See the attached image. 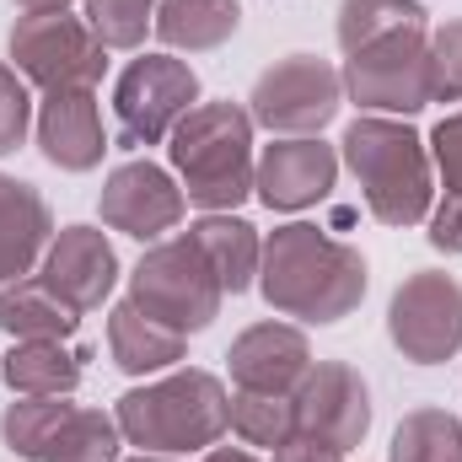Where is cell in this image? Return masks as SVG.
I'll list each match as a JSON object with an SVG mask.
<instances>
[{
  "instance_id": "6da1fadb",
  "label": "cell",
  "mask_w": 462,
  "mask_h": 462,
  "mask_svg": "<svg viewBox=\"0 0 462 462\" xmlns=\"http://www.w3.org/2000/svg\"><path fill=\"white\" fill-rule=\"evenodd\" d=\"M258 291L274 312L301 323H339L365 296V258L328 231L291 221L263 242Z\"/></svg>"
},
{
  "instance_id": "7a4b0ae2",
  "label": "cell",
  "mask_w": 462,
  "mask_h": 462,
  "mask_svg": "<svg viewBox=\"0 0 462 462\" xmlns=\"http://www.w3.org/2000/svg\"><path fill=\"white\" fill-rule=\"evenodd\" d=\"M124 441L167 457V452H205L226 436L231 398L210 371H172L162 382L129 387L114 403Z\"/></svg>"
},
{
  "instance_id": "3957f363",
  "label": "cell",
  "mask_w": 462,
  "mask_h": 462,
  "mask_svg": "<svg viewBox=\"0 0 462 462\" xmlns=\"http://www.w3.org/2000/svg\"><path fill=\"white\" fill-rule=\"evenodd\" d=\"M172 167L183 178V199L221 216L253 194V114L236 103H199L172 129Z\"/></svg>"
},
{
  "instance_id": "277c9868",
  "label": "cell",
  "mask_w": 462,
  "mask_h": 462,
  "mask_svg": "<svg viewBox=\"0 0 462 462\" xmlns=\"http://www.w3.org/2000/svg\"><path fill=\"white\" fill-rule=\"evenodd\" d=\"M345 162L382 226H420L430 216V151L398 118H355L345 129Z\"/></svg>"
},
{
  "instance_id": "5b68a950",
  "label": "cell",
  "mask_w": 462,
  "mask_h": 462,
  "mask_svg": "<svg viewBox=\"0 0 462 462\" xmlns=\"http://www.w3.org/2000/svg\"><path fill=\"white\" fill-rule=\"evenodd\" d=\"M221 296H226V291H221L216 269L205 263V253L194 247V236L156 242V247L134 263V274H129V301H134L145 318H156V323H167V328H178V334L210 328L216 312H221Z\"/></svg>"
},
{
  "instance_id": "8992f818",
  "label": "cell",
  "mask_w": 462,
  "mask_h": 462,
  "mask_svg": "<svg viewBox=\"0 0 462 462\" xmlns=\"http://www.w3.org/2000/svg\"><path fill=\"white\" fill-rule=\"evenodd\" d=\"M339 81L360 108L420 114L430 103V38H425V27H398V32L355 49Z\"/></svg>"
},
{
  "instance_id": "52a82bcc",
  "label": "cell",
  "mask_w": 462,
  "mask_h": 462,
  "mask_svg": "<svg viewBox=\"0 0 462 462\" xmlns=\"http://www.w3.org/2000/svg\"><path fill=\"white\" fill-rule=\"evenodd\" d=\"M189 108H199V76L172 54L134 60L114 87V114L124 145H162L183 124Z\"/></svg>"
},
{
  "instance_id": "ba28073f",
  "label": "cell",
  "mask_w": 462,
  "mask_h": 462,
  "mask_svg": "<svg viewBox=\"0 0 462 462\" xmlns=\"http://www.w3.org/2000/svg\"><path fill=\"white\" fill-rule=\"evenodd\" d=\"M11 60L16 70L43 87V92H70V87H97L103 81V43L81 16L65 11H38L11 27Z\"/></svg>"
},
{
  "instance_id": "9c48e42d",
  "label": "cell",
  "mask_w": 462,
  "mask_h": 462,
  "mask_svg": "<svg viewBox=\"0 0 462 462\" xmlns=\"http://www.w3.org/2000/svg\"><path fill=\"white\" fill-rule=\"evenodd\" d=\"M339 97H345V81L328 60L318 54H291L280 65H269L253 87V124L274 129V134H318L328 118L339 114Z\"/></svg>"
},
{
  "instance_id": "30bf717a",
  "label": "cell",
  "mask_w": 462,
  "mask_h": 462,
  "mask_svg": "<svg viewBox=\"0 0 462 462\" xmlns=\"http://www.w3.org/2000/svg\"><path fill=\"white\" fill-rule=\"evenodd\" d=\"M387 334L414 365H441L462 349V285L441 269H420L387 307Z\"/></svg>"
},
{
  "instance_id": "8fae6325",
  "label": "cell",
  "mask_w": 462,
  "mask_h": 462,
  "mask_svg": "<svg viewBox=\"0 0 462 462\" xmlns=\"http://www.w3.org/2000/svg\"><path fill=\"white\" fill-rule=\"evenodd\" d=\"M291 398H296V436H318L339 452H355L371 430V393L345 360H318Z\"/></svg>"
},
{
  "instance_id": "7c38bea8",
  "label": "cell",
  "mask_w": 462,
  "mask_h": 462,
  "mask_svg": "<svg viewBox=\"0 0 462 462\" xmlns=\"http://www.w3.org/2000/svg\"><path fill=\"white\" fill-rule=\"evenodd\" d=\"M38 280H43L76 318H81V312H97L103 296L114 291V280H118L114 242L97 226H65L49 242V253H43V263H38Z\"/></svg>"
},
{
  "instance_id": "4fadbf2b",
  "label": "cell",
  "mask_w": 462,
  "mask_h": 462,
  "mask_svg": "<svg viewBox=\"0 0 462 462\" xmlns=\"http://www.w3.org/2000/svg\"><path fill=\"white\" fill-rule=\"evenodd\" d=\"M103 221L124 236H162L183 221V189L156 162H124L103 183Z\"/></svg>"
},
{
  "instance_id": "5bb4252c",
  "label": "cell",
  "mask_w": 462,
  "mask_h": 462,
  "mask_svg": "<svg viewBox=\"0 0 462 462\" xmlns=\"http://www.w3.org/2000/svg\"><path fill=\"white\" fill-rule=\"evenodd\" d=\"M334 178H339V156H334V145H323L312 134L269 145L253 167V189L269 210H307V205L328 199Z\"/></svg>"
},
{
  "instance_id": "9a60e30c",
  "label": "cell",
  "mask_w": 462,
  "mask_h": 462,
  "mask_svg": "<svg viewBox=\"0 0 462 462\" xmlns=\"http://www.w3.org/2000/svg\"><path fill=\"white\" fill-rule=\"evenodd\" d=\"M231 382L242 393H296L301 376L312 371V349L301 339V328H285V323H258L247 328L226 355Z\"/></svg>"
},
{
  "instance_id": "2e32d148",
  "label": "cell",
  "mask_w": 462,
  "mask_h": 462,
  "mask_svg": "<svg viewBox=\"0 0 462 462\" xmlns=\"http://www.w3.org/2000/svg\"><path fill=\"white\" fill-rule=\"evenodd\" d=\"M38 145L54 167L65 172H87L103 162V114L92 87H70V92H49L43 114H38Z\"/></svg>"
},
{
  "instance_id": "e0dca14e",
  "label": "cell",
  "mask_w": 462,
  "mask_h": 462,
  "mask_svg": "<svg viewBox=\"0 0 462 462\" xmlns=\"http://www.w3.org/2000/svg\"><path fill=\"white\" fill-rule=\"evenodd\" d=\"M49 242H54L49 199L32 183L0 172V285L27 280L32 263L49 253Z\"/></svg>"
},
{
  "instance_id": "ac0fdd59",
  "label": "cell",
  "mask_w": 462,
  "mask_h": 462,
  "mask_svg": "<svg viewBox=\"0 0 462 462\" xmlns=\"http://www.w3.org/2000/svg\"><path fill=\"white\" fill-rule=\"evenodd\" d=\"M108 349H114V365L129 371V376H151V371H167L183 360L189 349V334L145 318L134 301H118L108 312Z\"/></svg>"
},
{
  "instance_id": "d6986e66",
  "label": "cell",
  "mask_w": 462,
  "mask_h": 462,
  "mask_svg": "<svg viewBox=\"0 0 462 462\" xmlns=\"http://www.w3.org/2000/svg\"><path fill=\"white\" fill-rule=\"evenodd\" d=\"M0 376L22 398H70L81 387V360L60 339H16V349L0 360Z\"/></svg>"
},
{
  "instance_id": "ffe728a7",
  "label": "cell",
  "mask_w": 462,
  "mask_h": 462,
  "mask_svg": "<svg viewBox=\"0 0 462 462\" xmlns=\"http://www.w3.org/2000/svg\"><path fill=\"white\" fill-rule=\"evenodd\" d=\"M242 22V5L236 0H156V38L167 49H189V54H205V49H221Z\"/></svg>"
},
{
  "instance_id": "44dd1931",
  "label": "cell",
  "mask_w": 462,
  "mask_h": 462,
  "mask_svg": "<svg viewBox=\"0 0 462 462\" xmlns=\"http://www.w3.org/2000/svg\"><path fill=\"white\" fill-rule=\"evenodd\" d=\"M194 236V247L205 253V263L216 269V280H221V291H247L253 280H258V258H263V247H258V231L247 226V221H236V216H205L199 226H189Z\"/></svg>"
},
{
  "instance_id": "7402d4cb",
  "label": "cell",
  "mask_w": 462,
  "mask_h": 462,
  "mask_svg": "<svg viewBox=\"0 0 462 462\" xmlns=\"http://www.w3.org/2000/svg\"><path fill=\"white\" fill-rule=\"evenodd\" d=\"M76 323H81V318H76L43 280L0 285V328H5L11 339H70Z\"/></svg>"
},
{
  "instance_id": "603a6c76",
  "label": "cell",
  "mask_w": 462,
  "mask_h": 462,
  "mask_svg": "<svg viewBox=\"0 0 462 462\" xmlns=\"http://www.w3.org/2000/svg\"><path fill=\"white\" fill-rule=\"evenodd\" d=\"M430 145H436V167H441V183H447V199L430 210V247L462 253V114L441 118Z\"/></svg>"
},
{
  "instance_id": "cb8c5ba5",
  "label": "cell",
  "mask_w": 462,
  "mask_h": 462,
  "mask_svg": "<svg viewBox=\"0 0 462 462\" xmlns=\"http://www.w3.org/2000/svg\"><path fill=\"white\" fill-rule=\"evenodd\" d=\"M387 462H462V420L447 409H414L393 430Z\"/></svg>"
},
{
  "instance_id": "d4e9b609",
  "label": "cell",
  "mask_w": 462,
  "mask_h": 462,
  "mask_svg": "<svg viewBox=\"0 0 462 462\" xmlns=\"http://www.w3.org/2000/svg\"><path fill=\"white\" fill-rule=\"evenodd\" d=\"M70 414H76V403H65V398H22L0 414V436L16 457L43 462V452L54 447V436Z\"/></svg>"
},
{
  "instance_id": "484cf974",
  "label": "cell",
  "mask_w": 462,
  "mask_h": 462,
  "mask_svg": "<svg viewBox=\"0 0 462 462\" xmlns=\"http://www.w3.org/2000/svg\"><path fill=\"white\" fill-rule=\"evenodd\" d=\"M231 430L247 447H285L296 436V398L285 393H242L231 398Z\"/></svg>"
},
{
  "instance_id": "4316f807",
  "label": "cell",
  "mask_w": 462,
  "mask_h": 462,
  "mask_svg": "<svg viewBox=\"0 0 462 462\" xmlns=\"http://www.w3.org/2000/svg\"><path fill=\"white\" fill-rule=\"evenodd\" d=\"M118 441H124V430H118L114 414H103V409H76V414L60 425V436H54V447L43 452V462H118Z\"/></svg>"
},
{
  "instance_id": "83f0119b",
  "label": "cell",
  "mask_w": 462,
  "mask_h": 462,
  "mask_svg": "<svg viewBox=\"0 0 462 462\" xmlns=\"http://www.w3.org/2000/svg\"><path fill=\"white\" fill-rule=\"evenodd\" d=\"M398 27H425L420 0H345L339 5V43H345V54L398 32Z\"/></svg>"
},
{
  "instance_id": "f1b7e54d",
  "label": "cell",
  "mask_w": 462,
  "mask_h": 462,
  "mask_svg": "<svg viewBox=\"0 0 462 462\" xmlns=\"http://www.w3.org/2000/svg\"><path fill=\"white\" fill-rule=\"evenodd\" d=\"M151 11H156V0H87L81 22L92 27V38L103 49H134L145 38V27L156 22Z\"/></svg>"
},
{
  "instance_id": "f546056e",
  "label": "cell",
  "mask_w": 462,
  "mask_h": 462,
  "mask_svg": "<svg viewBox=\"0 0 462 462\" xmlns=\"http://www.w3.org/2000/svg\"><path fill=\"white\" fill-rule=\"evenodd\" d=\"M430 103H462V22L430 32Z\"/></svg>"
},
{
  "instance_id": "4dcf8cb0",
  "label": "cell",
  "mask_w": 462,
  "mask_h": 462,
  "mask_svg": "<svg viewBox=\"0 0 462 462\" xmlns=\"http://www.w3.org/2000/svg\"><path fill=\"white\" fill-rule=\"evenodd\" d=\"M27 129H32V97L22 87V76L11 65H0V156L16 151L27 140Z\"/></svg>"
},
{
  "instance_id": "1f68e13d",
  "label": "cell",
  "mask_w": 462,
  "mask_h": 462,
  "mask_svg": "<svg viewBox=\"0 0 462 462\" xmlns=\"http://www.w3.org/2000/svg\"><path fill=\"white\" fill-rule=\"evenodd\" d=\"M274 462H345V452L318 436H291L285 447H274Z\"/></svg>"
},
{
  "instance_id": "d6a6232c",
  "label": "cell",
  "mask_w": 462,
  "mask_h": 462,
  "mask_svg": "<svg viewBox=\"0 0 462 462\" xmlns=\"http://www.w3.org/2000/svg\"><path fill=\"white\" fill-rule=\"evenodd\" d=\"M22 5V16H38V11H65L70 0H16Z\"/></svg>"
},
{
  "instance_id": "836d02e7",
  "label": "cell",
  "mask_w": 462,
  "mask_h": 462,
  "mask_svg": "<svg viewBox=\"0 0 462 462\" xmlns=\"http://www.w3.org/2000/svg\"><path fill=\"white\" fill-rule=\"evenodd\" d=\"M205 462H253L247 452H231V447H216V452H205Z\"/></svg>"
},
{
  "instance_id": "e575fe53",
  "label": "cell",
  "mask_w": 462,
  "mask_h": 462,
  "mask_svg": "<svg viewBox=\"0 0 462 462\" xmlns=\"http://www.w3.org/2000/svg\"><path fill=\"white\" fill-rule=\"evenodd\" d=\"M129 462H167V457H156V452H145V457H129Z\"/></svg>"
}]
</instances>
